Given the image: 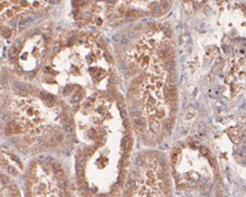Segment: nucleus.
<instances>
[{"label": "nucleus", "mask_w": 246, "mask_h": 197, "mask_svg": "<svg viewBox=\"0 0 246 197\" xmlns=\"http://www.w3.org/2000/svg\"><path fill=\"white\" fill-rule=\"evenodd\" d=\"M10 109L14 126L23 135L41 134L50 120L47 107L34 97H17L12 101Z\"/></svg>", "instance_id": "obj_3"}, {"label": "nucleus", "mask_w": 246, "mask_h": 197, "mask_svg": "<svg viewBox=\"0 0 246 197\" xmlns=\"http://www.w3.org/2000/svg\"><path fill=\"white\" fill-rule=\"evenodd\" d=\"M30 194L34 196H57L60 187L56 177L42 165H37L30 174Z\"/></svg>", "instance_id": "obj_7"}, {"label": "nucleus", "mask_w": 246, "mask_h": 197, "mask_svg": "<svg viewBox=\"0 0 246 197\" xmlns=\"http://www.w3.org/2000/svg\"><path fill=\"white\" fill-rule=\"evenodd\" d=\"M6 195H11V190L7 187V182H5L0 177V196H6Z\"/></svg>", "instance_id": "obj_11"}, {"label": "nucleus", "mask_w": 246, "mask_h": 197, "mask_svg": "<svg viewBox=\"0 0 246 197\" xmlns=\"http://www.w3.org/2000/svg\"><path fill=\"white\" fill-rule=\"evenodd\" d=\"M46 41L41 35H34L28 39L19 52L18 62L25 72L35 71L45 59Z\"/></svg>", "instance_id": "obj_6"}, {"label": "nucleus", "mask_w": 246, "mask_h": 197, "mask_svg": "<svg viewBox=\"0 0 246 197\" xmlns=\"http://www.w3.org/2000/svg\"><path fill=\"white\" fill-rule=\"evenodd\" d=\"M191 1H192L193 4H199V3H202V1H204V0H191Z\"/></svg>", "instance_id": "obj_12"}, {"label": "nucleus", "mask_w": 246, "mask_h": 197, "mask_svg": "<svg viewBox=\"0 0 246 197\" xmlns=\"http://www.w3.org/2000/svg\"><path fill=\"white\" fill-rule=\"evenodd\" d=\"M0 50H1V44H0Z\"/></svg>", "instance_id": "obj_13"}, {"label": "nucleus", "mask_w": 246, "mask_h": 197, "mask_svg": "<svg viewBox=\"0 0 246 197\" xmlns=\"http://www.w3.org/2000/svg\"><path fill=\"white\" fill-rule=\"evenodd\" d=\"M134 195L158 196L162 195V175L157 161L152 160L140 169L138 178L135 183Z\"/></svg>", "instance_id": "obj_5"}, {"label": "nucleus", "mask_w": 246, "mask_h": 197, "mask_svg": "<svg viewBox=\"0 0 246 197\" xmlns=\"http://www.w3.org/2000/svg\"><path fill=\"white\" fill-rule=\"evenodd\" d=\"M170 0H115V6L123 13H160L167 10Z\"/></svg>", "instance_id": "obj_9"}, {"label": "nucleus", "mask_w": 246, "mask_h": 197, "mask_svg": "<svg viewBox=\"0 0 246 197\" xmlns=\"http://www.w3.org/2000/svg\"><path fill=\"white\" fill-rule=\"evenodd\" d=\"M168 73L161 55H156L146 67V76L142 83L141 99L144 115L151 123H160L168 118L169 108L165 94Z\"/></svg>", "instance_id": "obj_2"}, {"label": "nucleus", "mask_w": 246, "mask_h": 197, "mask_svg": "<svg viewBox=\"0 0 246 197\" xmlns=\"http://www.w3.org/2000/svg\"><path fill=\"white\" fill-rule=\"evenodd\" d=\"M50 72L54 84L59 87L69 84L87 86L89 82L100 87L108 77V66L102 56V50L90 40L59 52L53 59Z\"/></svg>", "instance_id": "obj_1"}, {"label": "nucleus", "mask_w": 246, "mask_h": 197, "mask_svg": "<svg viewBox=\"0 0 246 197\" xmlns=\"http://www.w3.org/2000/svg\"><path fill=\"white\" fill-rule=\"evenodd\" d=\"M245 62L244 59L239 58L230 64L226 73H225V84L231 94L234 96L241 91L244 92L245 86Z\"/></svg>", "instance_id": "obj_10"}, {"label": "nucleus", "mask_w": 246, "mask_h": 197, "mask_svg": "<svg viewBox=\"0 0 246 197\" xmlns=\"http://www.w3.org/2000/svg\"><path fill=\"white\" fill-rule=\"evenodd\" d=\"M168 47L167 32L161 28H152L145 32L130 48L129 58L141 69H146L160 50Z\"/></svg>", "instance_id": "obj_4"}, {"label": "nucleus", "mask_w": 246, "mask_h": 197, "mask_svg": "<svg viewBox=\"0 0 246 197\" xmlns=\"http://www.w3.org/2000/svg\"><path fill=\"white\" fill-rule=\"evenodd\" d=\"M50 0H0V20L6 21L46 8Z\"/></svg>", "instance_id": "obj_8"}]
</instances>
